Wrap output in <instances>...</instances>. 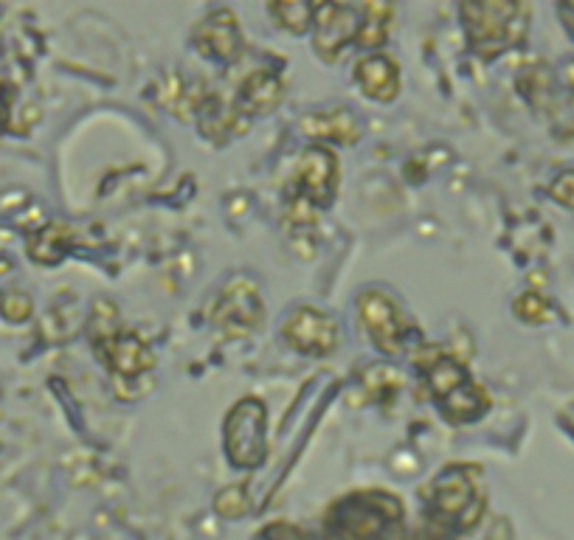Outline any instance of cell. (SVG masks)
Listing matches in <instances>:
<instances>
[{
  "instance_id": "1",
  "label": "cell",
  "mask_w": 574,
  "mask_h": 540,
  "mask_svg": "<svg viewBox=\"0 0 574 540\" xmlns=\"http://www.w3.org/2000/svg\"><path fill=\"white\" fill-rule=\"evenodd\" d=\"M420 372L428 380V389L442 408V414L451 422H473L482 417L490 405L487 391L470 377V372L448 352L425 349L420 352Z\"/></svg>"
},
{
  "instance_id": "2",
  "label": "cell",
  "mask_w": 574,
  "mask_h": 540,
  "mask_svg": "<svg viewBox=\"0 0 574 540\" xmlns=\"http://www.w3.org/2000/svg\"><path fill=\"white\" fill-rule=\"evenodd\" d=\"M527 17L529 9L521 3L490 0V3H465L462 6V20H465L470 48L484 60H493L501 51L524 43Z\"/></svg>"
},
{
  "instance_id": "3",
  "label": "cell",
  "mask_w": 574,
  "mask_h": 540,
  "mask_svg": "<svg viewBox=\"0 0 574 540\" xmlns=\"http://www.w3.org/2000/svg\"><path fill=\"white\" fill-rule=\"evenodd\" d=\"M226 453L237 467L262 465L268 453V411L257 397L240 400L228 411Z\"/></svg>"
},
{
  "instance_id": "4",
  "label": "cell",
  "mask_w": 574,
  "mask_h": 540,
  "mask_svg": "<svg viewBox=\"0 0 574 540\" xmlns=\"http://www.w3.org/2000/svg\"><path fill=\"white\" fill-rule=\"evenodd\" d=\"M434 507L439 515L445 518H456L462 529L479 521V515L484 510V495L479 490V484L473 476H468V470H448L434 481Z\"/></svg>"
},
{
  "instance_id": "5",
  "label": "cell",
  "mask_w": 574,
  "mask_h": 540,
  "mask_svg": "<svg viewBox=\"0 0 574 540\" xmlns=\"http://www.w3.org/2000/svg\"><path fill=\"white\" fill-rule=\"evenodd\" d=\"M361 26V6L347 3H321L313 12V43L321 60L333 62L338 54L355 43Z\"/></svg>"
},
{
  "instance_id": "6",
  "label": "cell",
  "mask_w": 574,
  "mask_h": 540,
  "mask_svg": "<svg viewBox=\"0 0 574 540\" xmlns=\"http://www.w3.org/2000/svg\"><path fill=\"white\" fill-rule=\"evenodd\" d=\"M287 346H293L302 355H330L338 346V321L333 315L316 307H299L293 310L282 327Z\"/></svg>"
},
{
  "instance_id": "7",
  "label": "cell",
  "mask_w": 574,
  "mask_h": 540,
  "mask_svg": "<svg viewBox=\"0 0 574 540\" xmlns=\"http://www.w3.org/2000/svg\"><path fill=\"white\" fill-rule=\"evenodd\" d=\"M262 318V299L257 285L248 279H231L214 304V324L231 335H245L259 324Z\"/></svg>"
},
{
  "instance_id": "8",
  "label": "cell",
  "mask_w": 574,
  "mask_h": 540,
  "mask_svg": "<svg viewBox=\"0 0 574 540\" xmlns=\"http://www.w3.org/2000/svg\"><path fill=\"white\" fill-rule=\"evenodd\" d=\"M358 313L372 344L378 346L383 355H397L403 346V313L386 293L366 290L358 299Z\"/></svg>"
},
{
  "instance_id": "9",
  "label": "cell",
  "mask_w": 574,
  "mask_h": 540,
  "mask_svg": "<svg viewBox=\"0 0 574 540\" xmlns=\"http://www.w3.org/2000/svg\"><path fill=\"white\" fill-rule=\"evenodd\" d=\"M242 45H245V37H242L240 23L228 9H217L197 23L195 48L203 57L231 62L242 51Z\"/></svg>"
},
{
  "instance_id": "10",
  "label": "cell",
  "mask_w": 574,
  "mask_h": 540,
  "mask_svg": "<svg viewBox=\"0 0 574 540\" xmlns=\"http://www.w3.org/2000/svg\"><path fill=\"white\" fill-rule=\"evenodd\" d=\"M296 183L302 189V195L316 203V206H330L338 186V161L330 150L313 147L302 155V161L296 166Z\"/></svg>"
},
{
  "instance_id": "11",
  "label": "cell",
  "mask_w": 574,
  "mask_h": 540,
  "mask_svg": "<svg viewBox=\"0 0 574 540\" xmlns=\"http://www.w3.org/2000/svg\"><path fill=\"white\" fill-rule=\"evenodd\" d=\"M102 341H105L102 358H105L107 366H110L113 372H119V375L136 377L141 375V372L152 369V363H155L150 346L144 344L136 332H110Z\"/></svg>"
},
{
  "instance_id": "12",
  "label": "cell",
  "mask_w": 574,
  "mask_h": 540,
  "mask_svg": "<svg viewBox=\"0 0 574 540\" xmlns=\"http://www.w3.org/2000/svg\"><path fill=\"white\" fill-rule=\"evenodd\" d=\"M355 79L361 85L363 96L375 99V102H392L400 93V68H397V62L383 54H372L358 62Z\"/></svg>"
},
{
  "instance_id": "13",
  "label": "cell",
  "mask_w": 574,
  "mask_h": 540,
  "mask_svg": "<svg viewBox=\"0 0 574 540\" xmlns=\"http://www.w3.org/2000/svg\"><path fill=\"white\" fill-rule=\"evenodd\" d=\"M302 130L310 138H327L338 144H355L361 135V121L347 107H333V110H316L302 119Z\"/></svg>"
},
{
  "instance_id": "14",
  "label": "cell",
  "mask_w": 574,
  "mask_h": 540,
  "mask_svg": "<svg viewBox=\"0 0 574 540\" xmlns=\"http://www.w3.org/2000/svg\"><path fill=\"white\" fill-rule=\"evenodd\" d=\"M285 85L273 71H254L242 82L240 88V110L251 116H265L282 102Z\"/></svg>"
},
{
  "instance_id": "15",
  "label": "cell",
  "mask_w": 574,
  "mask_h": 540,
  "mask_svg": "<svg viewBox=\"0 0 574 540\" xmlns=\"http://www.w3.org/2000/svg\"><path fill=\"white\" fill-rule=\"evenodd\" d=\"M71 240H74L71 225L48 223L29 237V256L40 265H57L62 262V256L68 254Z\"/></svg>"
},
{
  "instance_id": "16",
  "label": "cell",
  "mask_w": 574,
  "mask_h": 540,
  "mask_svg": "<svg viewBox=\"0 0 574 540\" xmlns=\"http://www.w3.org/2000/svg\"><path fill=\"white\" fill-rule=\"evenodd\" d=\"M392 15V6H383V3H366V6H361V26H358L355 43L361 45V48H378L386 40Z\"/></svg>"
},
{
  "instance_id": "17",
  "label": "cell",
  "mask_w": 574,
  "mask_h": 540,
  "mask_svg": "<svg viewBox=\"0 0 574 540\" xmlns=\"http://www.w3.org/2000/svg\"><path fill=\"white\" fill-rule=\"evenodd\" d=\"M268 12H271V17L276 20L279 29H287L290 34H304V31L313 26V12H316V6L290 0V3H271Z\"/></svg>"
},
{
  "instance_id": "18",
  "label": "cell",
  "mask_w": 574,
  "mask_h": 540,
  "mask_svg": "<svg viewBox=\"0 0 574 540\" xmlns=\"http://www.w3.org/2000/svg\"><path fill=\"white\" fill-rule=\"evenodd\" d=\"M518 88L527 96L535 107L544 110L546 105L555 102V88H552V74L546 71L544 65H532L527 74L518 79Z\"/></svg>"
},
{
  "instance_id": "19",
  "label": "cell",
  "mask_w": 574,
  "mask_h": 540,
  "mask_svg": "<svg viewBox=\"0 0 574 540\" xmlns=\"http://www.w3.org/2000/svg\"><path fill=\"white\" fill-rule=\"evenodd\" d=\"M0 313H3L6 321H12V324H23V321H29L31 313H34V301H31L26 293L12 290V293H6V296L0 299Z\"/></svg>"
},
{
  "instance_id": "20",
  "label": "cell",
  "mask_w": 574,
  "mask_h": 540,
  "mask_svg": "<svg viewBox=\"0 0 574 540\" xmlns=\"http://www.w3.org/2000/svg\"><path fill=\"white\" fill-rule=\"evenodd\" d=\"M513 310L518 318H524L529 324H544L546 318H549V304H546L544 296H538V293H521V296L515 299Z\"/></svg>"
},
{
  "instance_id": "21",
  "label": "cell",
  "mask_w": 574,
  "mask_h": 540,
  "mask_svg": "<svg viewBox=\"0 0 574 540\" xmlns=\"http://www.w3.org/2000/svg\"><path fill=\"white\" fill-rule=\"evenodd\" d=\"M214 507L217 512L223 515V518H240L248 512V493L242 490V487H226L223 493L217 495V501H214Z\"/></svg>"
},
{
  "instance_id": "22",
  "label": "cell",
  "mask_w": 574,
  "mask_h": 540,
  "mask_svg": "<svg viewBox=\"0 0 574 540\" xmlns=\"http://www.w3.org/2000/svg\"><path fill=\"white\" fill-rule=\"evenodd\" d=\"M549 195L555 197L558 203H563V206L574 209V169L560 172L558 178H555V183L549 186Z\"/></svg>"
},
{
  "instance_id": "23",
  "label": "cell",
  "mask_w": 574,
  "mask_h": 540,
  "mask_svg": "<svg viewBox=\"0 0 574 540\" xmlns=\"http://www.w3.org/2000/svg\"><path fill=\"white\" fill-rule=\"evenodd\" d=\"M6 121H9V93L0 85V133H3V127H6Z\"/></svg>"
},
{
  "instance_id": "24",
  "label": "cell",
  "mask_w": 574,
  "mask_h": 540,
  "mask_svg": "<svg viewBox=\"0 0 574 540\" xmlns=\"http://www.w3.org/2000/svg\"><path fill=\"white\" fill-rule=\"evenodd\" d=\"M558 15L563 17V23H566V29L574 34V3H563L558 9Z\"/></svg>"
},
{
  "instance_id": "25",
  "label": "cell",
  "mask_w": 574,
  "mask_h": 540,
  "mask_svg": "<svg viewBox=\"0 0 574 540\" xmlns=\"http://www.w3.org/2000/svg\"><path fill=\"white\" fill-rule=\"evenodd\" d=\"M563 79H566V85H569L574 93V60L566 62V68H563Z\"/></svg>"
}]
</instances>
